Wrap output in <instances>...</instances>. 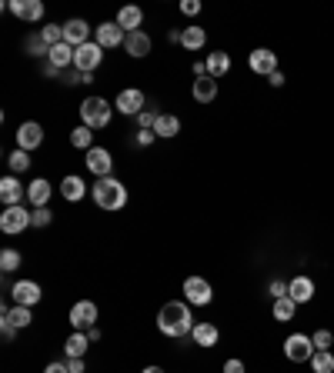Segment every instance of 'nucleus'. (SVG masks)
Masks as SVG:
<instances>
[{
	"mask_svg": "<svg viewBox=\"0 0 334 373\" xmlns=\"http://www.w3.org/2000/svg\"><path fill=\"white\" fill-rule=\"evenodd\" d=\"M157 330H161L164 337H174V340H184V337H190V330H194L190 307H188V304H181V300H171V304H164V307L157 310Z\"/></svg>",
	"mask_w": 334,
	"mask_h": 373,
	"instance_id": "f257e3e1",
	"label": "nucleus"
},
{
	"mask_svg": "<svg viewBox=\"0 0 334 373\" xmlns=\"http://www.w3.org/2000/svg\"><path fill=\"white\" fill-rule=\"evenodd\" d=\"M94 194V204L100 210H124L127 207V186L117 180V177H100L97 184L90 186Z\"/></svg>",
	"mask_w": 334,
	"mask_h": 373,
	"instance_id": "f03ea898",
	"label": "nucleus"
},
{
	"mask_svg": "<svg viewBox=\"0 0 334 373\" xmlns=\"http://www.w3.org/2000/svg\"><path fill=\"white\" fill-rule=\"evenodd\" d=\"M111 117H114V104H107L104 97H87L80 104V121L90 130H104L111 123Z\"/></svg>",
	"mask_w": 334,
	"mask_h": 373,
	"instance_id": "7ed1b4c3",
	"label": "nucleus"
},
{
	"mask_svg": "<svg viewBox=\"0 0 334 373\" xmlns=\"http://www.w3.org/2000/svg\"><path fill=\"white\" fill-rule=\"evenodd\" d=\"M284 357H288L291 363H311L314 340L308 333H291L288 340H284Z\"/></svg>",
	"mask_w": 334,
	"mask_h": 373,
	"instance_id": "20e7f679",
	"label": "nucleus"
},
{
	"mask_svg": "<svg viewBox=\"0 0 334 373\" xmlns=\"http://www.w3.org/2000/svg\"><path fill=\"white\" fill-rule=\"evenodd\" d=\"M27 227H33V220H31V210L23 207H4V213H0V230L4 233H23Z\"/></svg>",
	"mask_w": 334,
	"mask_h": 373,
	"instance_id": "39448f33",
	"label": "nucleus"
},
{
	"mask_svg": "<svg viewBox=\"0 0 334 373\" xmlns=\"http://www.w3.org/2000/svg\"><path fill=\"white\" fill-rule=\"evenodd\" d=\"M184 300L194 304V307H208L214 300L211 284H208L204 277H188V280H184Z\"/></svg>",
	"mask_w": 334,
	"mask_h": 373,
	"instance_id": "423d86ee",
	"label": "nucleus"
},
{
	"mask_svg": "<svg viewBox=\"0 0 334 373\" xmlns=\"http://www.w3.org/2000/svg\"><path fill=\"white\" fill-rule=\"evenodd\" d=\"M100 60H104V47L100 44H84L77 47V54H74V70H80V74H94L100 67Z\"/></svg>",
	"mask_w": 334,
	"mask_h": 373,
	"instance_id": "0eeeda50",
	"label": "nucleus"
},
{
	"mask_svg": "<svg viewBox=\"0 0 334 373\" xmlns=\"http://www.w3.org/2000/svg\"><path fill=\"white\" fill-rule=\"evenodd\" d=\"M11 296H14L17 307H33V304H41L44 290H41L37 280H17V284L11 286Z\"/></svg>",
	"mask_w": 334,
	"mask_h": 373,
	"instance_id": "6e6552de",
	"label": "nucleus"
},
{
	"mask_svg": "<svg viewBox=\"0 0 334 373\" xmlns=\"http://www.w3.org/2000/svg\"><path fill=\"white\" fill-rule=\"evenodd\" d=\"M247 67H251L254 74H261V77H271V74L278 70V54L267 50V47H257V50L247 54Z\"/></svg>",
	"mask_w": 334,
	"mask_h": 373,
	"instance_id": "1a4fd4ad",
	"label": "nucleus"
},
{
	"mask_svg": "<svg viewBox=\"0 0 334 373\" xmlns=\"http://www.w3.org/2000/svg\"><path fill=\"white\" fill-rule=\"evenodd\" d=\"M14 137H17V147L31 154V150H37V147L44 143V127H41L37 121H27V123H21V127H17V133H14Z\"/></svg>",
	"mask_w": 334,
	"mask_h": 373,
	"instance_id": "9d476101",
	"label": "nucleus"
},
{
	"mask_svg": "<svg viewBox=\"0 0 334 373\" xmlns=\"http://www.w3.org/2000/svg\"><path fill=\"white\" fill-rule=\"evenodd\" d=\"M144 94H141V90L137 87H127V90H121V94H117V100H114V110H121L124 117H137V113H141V110H144Z\"/></svg>",
	"mask_w": 334,
	"mask_h": 373,
	"instance_id": "9b49d317",
	"label": "nucleus"
},
{
	"mask_svg": "<svg viewBox=\"0 0 334 373\" xmlns=\"http://www.w3.org/2000/svg\"><path fill=\"white\" fill-rule=\"evenodd\" d=\"M97 323V304L94 300H77L74 307H70V327L74 330H84V327H94Z\"/></svg>",
	"mask_w": 334,
	"mask_h": 373,
	"instance_id": "f8f14e48",
	"label": "nucleus"
},
{
	"mask_svg": "<svg viewBox=\"0 0 334 373\" xmlns=\"http://www.w3.org/2000/svg\"><path fill=\"white\" fill-rule=\"evenodd\" d=\"M84 164H87V170L100 180V177H111L114 157H111V150H104V147H90V150H87V160H84Z\"/></svg>",
	"mask_w": 334,
	"mask_h": 373,
	"instance_id": "ddd939ff",
	"label": "nucleus"
},
{
	"mask_svg": "<svg viewBox=\"0 0 334 373\" xmlns=\"http://www.w3.org/2000/svg\"><path fill=\"white\" fill-rule=\"evenodd\" d=\"M23 197H27V186L21 184V177L7 174L0 180V200H4V207H21Z\"/></svg>",
	"mask_w": 334,
	"mask_h": 373,
	"instance_id": "4468645a",
	"label": "nucleus"
},
{
	"mask_svg": "<svg viewBox=\"0 0 334 373\" xmlns=\"http://www.w3.org/2000/svg\"><path fill=\"white\" fill-rule=\"evenodd\" d=\"M288 296L294 300V304H311L314 300V280L311 277H304V274H298V277H291L288 280Z\"/></svg>",
	"mask_w": 334,
	"mask_h": 373,
	"instance_id": "2eb2a0df",
	"label": "nucleus"
},
{
	"mask_svg": "<svg viewBox=\"0 0 334 373\" xmlns=\"http://www.w3.org/2000/svg\"><path fill=\"white\" fill-rule=\"evenodd\" d=\"M64 44H70L74 50L84 44H90V23L80 21V17H74V21L64 23Z\"/></svg>",
	"mask_w": 334,
	"mask_h": 373,
	"instance_id": "dca6fc26",
	"label": "nucleus"
},
{
	"mask_svg": "<svg viewBox=\"0 0 334 373\" xmlns=\"http://www.w3.org/2000/svg\"><path fill=\"white\" fill-rule=\"evenodd\" d=\"M124 40H127V33L117 27V21L94 27V44H100V47H124Z\"/></svg>",
	"mask_w": 334,
	"mask_h": 373,
	"instance_id": "f3484780",
	"label": "nucleus"
},
{
	"mask_svg": "<svg viewBox=\"0 0 334 373\" xmlns=\"http://www.w3.org/2000/svg\"><path fill=\"white\" fill-rule=\"evenodd\" d=\"M11 13H17L21 21H31V23H37L41 17H44V4L41 0H11V4H4Z\"/></svg>",
	"mask_w": 334,
	"mask_h": 373,
	"instance_id": "a211bd4d",
	"label": "nucleus"
},
{
	"mask_svg": "<svg viewBox=\"0 0 334 373\" xmlns=\"http://www.w3.org/2000/svg\"><path fill=\"white\" fill-rule=\"evenodd\" d=\"M0 317H4V320H0L4 327H14V330H23V327H31V323H33L31 307H17V304H14V307H4Z\"/></svg>",
	"mask_w": 334,
	"mask_h": 373,
	"instance_id": "6ab92c4d",
	"label": "nucleus"
},
{
	"mask_svg": "<svg viewBox=\"0 0 334 373\" xmlns=\"http://www.w3.org/2000/svg\"><path fill=\"white\" fill-rule=\"evenodd\" d=\"M190 340L198 343V347H208V350H211L214 343L221 340V330L214 327V323H208V320H200V323H194V330H190Z\"/></svg>",
	"mask_w": 334,
	"mask_h": 373,
	"instance_id": "aec40b11",
	"label": "nucleus"
},
{
	"mask_svg": "<svg viewBox=\"0 0 334 373\" xmlns=\"http://www.w3.org/2000/svg\"><path fill=\"white\" fill-rule=\"evenodd\" d=\"M124 50H127L131 57H137V60H141V57L151 54V37H147L144 30L127 33V40H124Z\"/></svg>",
	"mask_w": 334,
	"mask_h": 373,
	"instance_id": "412c9836",
	"label": "nucleus"
},
{
	"mask_svg": "<svg viewBox=\"0 0 334 373\" xmlns=\"http://www.w3.org/2000/svg\"><path fill=\"white\" fill-rule=\"evenodd\" d=\"M141 21H144V11H141V7H121V11H117V27H121L124 33L141 30Z\"/></svg>",
	"mask_w": 334,
	"mask_h": 373,
	"instance_id": "4be33fe9",
	"label": "nucleus"
},
{
	"mask_svg": "<svg viewBox=\"0 0 334 373\" xmlns=\"http://www.w3.org/2000/svg\"><path fill=\"white\" fill-rule=\"evenodd\" d=\"M74 47L70 44H57V47H50V54H47V64H54L57 70H67V67H74Z\"/></svg>",
	"mask_w": 334,
	"mask_h": 373,
	"instance_id": "5701e85b",
	"label": "nucleus"
},
{
	"mask_svg": "<svg viewBox=\"0 0 334 373\" xmlns=\"http://www.w3.org/2000/svg\"><path fill=\"white\" fill-rule=\"evenodd\" d=\"M27 200H31V207H47L50 204V184L47 180H33V184H27Z\"/></svg>",
	"mask_w": 334,
	"mask_h": 373,
	"instance_id": "b1692460",
	"label": "nucleus"
},
{
	"mask_svg": "<svg viewBox=\"0 0 334 373\" xmlns=\"http://www.w3.org/2000/svg\"><path fill=\"white\" fill-rule=\"evenodd\" d=\"M294 313H298V304H294L291 296H278V300L271 304V317L278 320V323H291Z\"/></svg>",
	"mask_w": 334,
	"mask_h": 373,
	"instance_id": "393cba45",
	"label": "nucleus"
},
{
	"mask_svg": "<svg viewBox=\"0 0 334 373\" xmlns=\"http://www.w3.org/2000/svg\"><path fill=\"white\" fill-rule=\"evenodd\" d=\"M87 347H90V337H87V333H80V330H74V333L67 337V343H64L67 360H74V357H84V353H87Z\"/></svg>",
	"mask_w": 334,
	"mask_h": 373,
	"instance_id": "a878e982",
	"label": "nucleus"
},
{
	"mask_svg": "<svg viewBox=\"0 0 334 373\" xmlns=\"http://www.w3.org/2000/svg\"><path fill=\"white\" fill-rule=\"evenodd\" d=\"M204 44H208V30L204 27H184L181 30V47L184 50H200Z\"/></svg>",
	"mask_w": 334,
	"mask_h": 373,
	"instance_id": "bb28decb",
	"label": "nucleus"
},
{
	"mask_svg": "<svg viewBox=\"0 0 334 373\" xmlns=\"http://www.w3.org/2000/svg\"><path fill=\"white\" fill-rule=\"evenodd\" d=\"M60 194H64V200L77 204V200H84L87 186H84V180H80V177H64V180H60Z\"/></svg>",
	"mask_w": 334,
	"mask_h": 373,
	"instance_id": "cd10ccee",
	"label": "nucleus"
},
{
	"mask_svg": "<svg viewBox=\"0 0 334 373\" xmlns=\"http://www.w3.org/2000/svg\"><path fill=\"white\" fill-rule=\"evenodd\" d=\"M217 97V80L214 77H198L194 80V100L198 104H211Z\"/></svg>",
	"mask_w": 334,
	"mask_h": 373,
	"instance_id": "c85d7f7f",
	"label": "nucleus"
},
{
	"mask_svg": "<svg viewBox=\"0 0 334 373\" xmlns=\"http://www.w3.org/2000/svg\"><path fill=\"white\" fill-rule=\"evenodd\" d=\"M231 70V57L224 54V50H214V54H208V77H224Z\"/></svg>",
	"mask_w": 334,
	"mask_h": 373,
	"instance_id": "c756f323",
	"label": "nucleus"
},
{
	"mask_svg": "<svg viewBox=\"0 0 334 373\" xmlns=\"http://www.w3.org/2000/svg\"><path fill=\"white\" fill-rule=\"evenodd\" d=\"M154 133H157V137H164V140L178 137V133H181V117H174V113H161V121H157Z\"/></svg>",
	"mask_w": 334,
	"mask_h": 373,
	"instance_id": "7c9ffc66",
	"label": "nucleus"
},
{
	"mask_svg": "<svg viewBox=\"0 0 334 373\" xmlns=\"http://www.w3.org/2000/svg\"><path fill=\"white\" fill-rule=\"evenodd\" d=\"M70 143H74L77 150H90V147H94V130L80 123V127H74V130H70Z\"/></svg>",
	"mask_w": 334,
	"mask_h": 373,
	"instance_id": "2f4dec72",
	"label": "nucleus"
},
{
	"mask_svg": "<svg viewBox=\"0 0 334 373\" xmlns=\"http://www.w3.org/2000/svg\"><path fill=\"white\" fill-rule=\"evenodd\" d=\"M311 370L314 373H334V353L331 350H314Z\"/></svg>",
	"mask_w": 334,
	"mask_h": 373,
	"instance_id": "473e14b6",
	"label": "nucleus"
},
{
	"mask_svg": "<svg viewBox=\"0 0 334 373\" xmlns=\"http://www.w3.org/2000/svg\"><path fill=\"white\" fill-rule=\"evenodd\" d=\"M7 164H11V174H14V177H17V174H27V170H31V154L17 147V150L7 157Z\"/></svg>",
	"mask_w": 334,
	"mask_h": 373,
	"instance_id": "72a5a7b5",
	"label": "nucleus"
},
{
	"mask_svg": "<svg viewBox=\"0 0 334 373\" xmlns=\"http://www.w3.org/2000/svg\"><path fill=\"white\" fill-rule=\"evenodd\" d=\"M21 264H23V257H21V250H0V270L4 274H14V270H21Z\"/></svg>",
	"mask_w": 334,
	"mask_h": 373,
	"instance_id": "f704fd0d",
	"label": "nucleus"
},
{
	"mask_svg": "<svg viewBox=\"0 0 334 373\" xmlns=\"http://www.w3.org/2000/svg\"><path fill=\"white\" fill-rule=\"evenodd\" d=\"M41 37H44L47 47L64 44V23H47V27H41Z\"/></svg>",
	"mask_w": 334,
	"mask_h": 373,
	"instance_id": "c9c22d12",
	"label": "nucleus"
},
{
	"mask_svg": "<svg viewBox=\"0 0 334 373\" xmlns=\"http://www.w3.org/2000/svg\"><path fill=\"white\" fill-rule=\"evenodd\" d=\"M157 121H161V110L144 107L141 113H137V127H141V130H154V127H157Z\"/></svg>",
	"mask_w": 334,
	"mask_h": 373,
	"instance_id": "e433bc0d",
	"label": "nucleus"
},
{
	"mask_svg": "<svg viewBox=\"0 0 334 373\" xmlns=\"http://www.w3.org/2000/svg\"><path fill=\"white\" fill-rule=\"evenodd\" d=\"M27 54H31V57L50 54V47L44 44V37H41V33H31V37H27Z\"/></svg>",
	"mask_w": 334,
	"mask_h": 373,
	"instance_id": "4c0bfd02",
	"label": "nucleus"
},
{
	"mask_svg": "<svg viewBox=\"0 0 334 373\" xmlns=\"http://www.w3.org/2000/svg\"><path fill=\"white\" fill-rule=\"evenodd\" d=\"M314 350H331V343H334V333L331 330H314Z\"/></svg>",
	"mask_w": 334,
	"mask_h": 373,
	"instance_id": "58836bf2",
	"label": "nucleus"
},
{
	"mask_svg": "<svg viewBox=\"0 0 334 373\" xmlns=\"http://www.w3.org/2000/svg\"><path fill=\"white\" fill-rule=\"evenodd\" d=\"M31 220H33V227H47L54 220V213H50V207H37V210H31Z\"/></svg>",
	"mask_w": 334,
	"mask_h": 373,
	"instance_id": "ea45409f",
	"label": "nucleus"
},
{
	"mask_svg": "<svg viewBox=\"0 0 334 373\" xmlns=\"http://www.w3.org/2000/svg\"><path fill=\"white\" fill-rule=\"evenodd\" d=\"M267 294L274 296V300H278V296H288V284H284V280H271V286H267Z\"/></svg>",
	"mask_w": 334,
	"mask_h": 373,
	"instance_id": "a19ab883",
	"label": "nucleus"
},
{
	"mask_svg": "<svg viewBox=\"0 0 334 373\" xmlns=\"http://www.w3.org/2000/svg\"><path fill=\"white\" fill-rule=\"evenodd\" d=\"M224 373H247V367H244V360H237V357H234V360L224 363Z\"/></svg>",
	"mask_w": 334,
	"mask_h": 373,
	"instance_id": "79ce46f5",
	"label": "nucleus"
},
{
	"mask_svg": "<svg viewBox=\"0 0 334 373\" xmlns=\"http://www.w3.org/2000/svg\"><path fill=\"white\" fill-rule=\"evenodd\" d=\"M181 13H188V17H198V13H200V4H198V0H184V4H181Z\"/></svg>",
	"mask_w": 334,
	"mask_h": 373,
	"instance_id": "37998d69",
	"label": "nucleus"
},
{
	"mask_svg": "<svg viewBox=\"0 0 334 373\" xmlns=\"http://www.w3.org/2000/svg\"><path fill=\"white\" fill-rule=\"evenodd\" d=\"M44 373H70V370H67V360H54L44 367Z\"/></svg>",
	"mask_w": 334,
	"mask_h": 373,
	"instance_id": "c03bdc74",
	"label": "nucleus"
},
{
	"mask_svg": "<svg viewBox=\"0 0 334 373\" xmlns=\"http://www.w3.org/2000/svg\"><path fill=\"white\" fill-rule=\"evenodd\" d=\"M154 137H157L154 130H137V143H141V147H147V143H154Z\"/></svg>",
	"mask_w": 334,
	"mask_h": 373,
	"instance_id": "a18cd8bd",
	"label": "nucleus"
},
{
	"mask_svg": "<svg viewBox=\"0 0 334 373\" xmlns=\"http://www.w3.org/2000/svg\"><path fill=\"white\" fill-rule=\"evenodd\" d=\"M67 370H70V373H84V357H74V360H67Z\"/></svg>",
	"mask_w": 334,
	"mask_h": 373,
	"instance_id": "49530a36",
	"label": "nucleus"
},
{
	"mask_svg": "<svg viewBox=\"0 0 334 373\" xmlns=\"http://www.w3.org/2000/svg\"><path fill=\"white\" fill-rule=\"evenodd\" d=\"M267 84H271V87H284V74H281V70H274V74L267 77Z\"/></svg>",
	"mask_w": 334,
	"mask_h": 373,
	"instance_id": "de8ad7c7",
	"label": "nucleus"
},
{
	"mask_svg": "<svg viewBox=\"0 0 334 373\" xmlns=\"http://www.w3.org/2000/svg\"><path fill=\"white\" fill-rule=\"evenodd\" d=\"M194 77H208V60H198V64H194Z\"/></svg>",
	"mask_w": 334,
	"mask_h": 373,
	"instance_id": "09e8293b",
	"label": "nucleus"
},
{
	"mask_svg": "<svg viewBox=\"0 0 334 373\" xmlns=\"http://www.w3.org/2000/svg\"><path fill=\"white\" fill-rule=\"evenodd\" d=\"M87 337H90V343H94V340H100V327H97V323H94V327L87 330Z\"/></svg>",
	"mask_w": 334,
	"mask_h": 373,
	"instance_id": "8fccbe9b",
	"label": "nucleus"
},
{
	"mask_svg": "<svg viewBox=\"0 0 334 373\" xmlns=\"http://www.w3.org/2000/svg\"><path fill=\"white\" fill-rule=\"evenodd\" d=\"M141 373H164V370H161V367H144Z\"/></svg>",
	"mask_w": 334,
	"mask_h": 373,
	"instance_id": "3c124183",
	"label": "nucleus"
}]
</instances>
